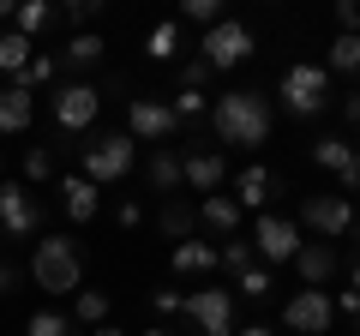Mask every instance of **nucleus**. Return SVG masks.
Instances as JSON below:
<instances>
[{
	"mask_svg": "<svg viewBox=\"0 0 360 336\" xmlns=\"http://www.w3.org/2000/svg\"><path fill=\"white\" fill-rule=\"evenodd\" d=\"M270 96L258 91H222L217 108H210V132H217L222 144H246V150H258V144L270 138Z\"/></svg>",
	"mask_w": 360,
	"mask_h": 336,
	"instance_id": "nucleus-1",
	"label": "nucleus"
},
{
	"mask_svg": "<svg viewBox=\"0 0 360 336\" xmlns=\"http://www.w3.org/2000/svg\"><path fill=\"white\" fill-rule=\"evenodd\" d=\"M30 276H37L42 295H78L84 288V259H78L72 240H37V252H30Z\"/></svg>",
	"mask_w": 360,
	"mask_h": 336,
	"instance_id": "nucleus-2",
	"label": "nucleus"
},
{
	"mask_svg": "<svg viewBox=\"0 0 360 336\" xmlns=\"http://www.w3.org/2000/svg\"><path fill=\"white\" fill-rule=\"evenodd\" d=\"M283 108L295 120H312V115H324L330 108V72L324 66H307V60H295L283 72Z\"/></svg>",
	"mask_w": 360,
	"mask_h": 336,
	"instance_id": "nucleus-3",
	"label": "nucleus"
},
{
	"mask_svg": "<svg viewBox=\"0 0 360 336\" xmlns=\"http://www.w3.org/2000/svg\"><path fill=\"white\" fill-rule=\"evenodd\" d=\"M132 150H139V144H132L127 132H108V138H90V144H84V181L96 186V193H103V186H115L120 174L132 168Z\"/></svg>",
	"mask_w": 360,
	"mask_h": 336,
	"instance_id": "nucleus-4",
	"label": "nucleus"
},
{
	"mask_svg": "<svg viewBox=\"0 0 360 336\" xmlns=\"http://www.w3.org/2000/svg\"><path fill=\"white\" fill-rule=\"evenodd\" d=\"M180 312L193 318L198 336H234V295L229 288H198V295L180 300Z\"/></svg>",
	"mask_w": 360,
	"mask_h": 336,
	"instance_id": "nucleus-5",
	"label": "nucleus"
},
{
	"mask_svg": "<svg viewBox=\"0 0 360 336\" xmlns=\"http://www.w3.org/2000/svg\"><path fill=\"white\" fill-rule=\"evenodd\" d=\"M300 222L312 234H324V240H342L354 228V205L342 193H312V198H300Z\"/></svg>",
	"mask_w": 360,
	"mask_h": 336,
	"instance_id": "nucleus-6",
	"label": "nucleus"
},
{
	"mask_svg": "<svg viewBox=\"0 0 360 336\" xmlns=\"http://www.w3.org/2000/svg\"><path fill=\"white\" fill-rule=\"evenodd\" d=\"M127 138H132V144H139V138H150V144L180 138L174 108H168V103H150V96H132V103H127Z\"/></svg>",
	"mask_w": 360,
	"mask_h": 336,
	"instance_id": "nucleus-7",
	"label": "nucleus"
},
{
	"mask_svg": "<svg viewBox=\"0 0 360 336\" xmlns=\"http://www.w3.org/2000/svg\"><path fill=\"white\" fill-rule=\"evenodd\" d=\"M96 108H103V91L96 84H60V96H54V127L60 132H90L96 127Z\"/></svg>",
	"mask_w": 360,
	"mask_h": 336,
	"instance_id": "nucleus-8",
	"label": "nucleus"
},
{
	"mask_svg": "<svg viewBox=\"0 0 360 336\" xmlns=\"http://www.w3.org/2000/svg\"><path fill=\"white\" fill-rule=\"evenodd\" d=\"M246 54H252V30H246V25L222 18V25L205 30V66H210V72H222V66H240Z\"/></svg>",
	"mask_w": 360,
	"mask_h": 336,
	"instance_id": "nucleus-9",
	"label": "nucleus"
},
{
	"mask_svg": "<svg viewBox=\"0 0 360 336\" xmlns=\"http://www.w3.org/2000/svg\"><path fill=\"white\" fill-rule=\"evenodd\" d=\"M330 318H336V306H330L324 288H300V295L283 306V324H288V330H300V336H324V330H330Z\"/></svg>",
	"mask_w": 360,
	"mask_h": 336,
	"instance_id": "nucleus-10",
	"label": "nucleus"
},
{
	"mask_svg": "<svg viewBox=\"0 0 360 336\" xmlns=\"http://www.w3.org/2000/svg\"><path fill=\"white\" fill-rule=\"evenodd\" d=\"M42 228V205L37 193H25V186H0V234L6 240H25V234Z\"/></svg>",
	"mask_w": 360,
	"mask_h": 336,
	"instance_id": "nucleus-11",
	"label": "nucleus"
},
{
	"mask_svg": "<svg viewBox=\"0 0 360 336\" xmlns=\"http://www.w3.org/2000/svg\"><path fill=\"white\" fill-rule=\"evenodd\" d=\"M252 246H258V259H264V264L295 259V252H300V222H288V217H258V222H252Z\"/></svg>",
	"mask_w": 360,
	"mask_h": 336,
	"instance_id": "nucleus-12",
	"label": "nucleus"
},
{
	"mask_svg": "<svg viewBox=\"0 0 360 336\" xmlns=\"http://www.w3.org/2000/svg\"><path fill=\"white\" fill-rule=\"evenodd\" d=\"M312 162H319V168H330L336 181H342V198L360 186V156L348 150V138H319V144H312Z\"/></svg>",
	"mask_w": 360,
	"mask_h": 336,
	"instance_id": "nucleus-13",
	"label": "nucleus"
},
{
	"mask_svg": "<svg viewBox=\"0 0 360 336\" xmlns=\"http://www.w3.org/2000/svg\"><path fill=\"white\" fill-rule=\"evenodd\" d=\"M229 181V162L210 150H186L180 156V186H193V193H217V186Z\"/></svg>",
	"mask_w": 360,
	"mask_h": 336,
	"instance_id": "nucleus-14",
	"label": "nucleus"
},
{
	"mask_svg": "<svg viewBox=\"0 0 360 336\" xmlns=\"http://www.w3.org/2000/svg\"><path fill=\"white\" fill-rule=\"evenodd\" d=\"M295 271H300V283H307V288H324V283L336 276V246H330V240L300 246V252H295Z\"/></svg>",
	"mask_w": 360,
	"mask_h": 336,
	"instance_id": "nucleus-15",
	"label": "nucleus"
},
{
	"mask_svg": "<svg viewBox=\"0 0 360 336\" xmlns=\"http://www.w3.org/2000/svg\"><path fill=\"white\" fill-rule=\"evenodd\" d=\"M37 120V96L25 84H0V132H25Z\"/></svg>",
	"mask_w": 360,
	"mask_h": 336,
	"instance_id": "nucleus-16",
	"label": "nucleus"
},
{
	"mask_svg": "<svg viewBox=\"0 0 360 336\" xmlns=\"http://www.w3.org/2000/svg\"><path fill=\"white\" fill-rule=\"evenodd\" d=\"M198 222H205L210 234H222V240H234V234H240V205H234V198H222V193H205Z\"/></svg>",
	"mask_w": 360,
	"mask_h": 336,
	"instance_id": "nucleus-17",
	"label": "nucleus"
},
{
	"mask_svg": "<svg viewBox=\"0 0 360 336\" xmlns=\"http://www.w3.org/2000/svg\"><path fill=\"white\" fill-rule=\"evenodd\" d=\"M270 186H276V174H270L264 162H246L240 174H234V205H240V210L264 205V198H270Z\"/></svg>",
	"mask_w": 360,
	"mask_h": 336,
	"instance_id": "nucleus-18",
	"label": "nucleus"
},
{
	"mask_svg": "<svg viewBox=\"0 0 360 336\" xmlns=\"http://www.w3.org/2000/svg\"><path fill=\"white\" fill-rule=\"evenodd\" d=\"M60 210L72 222H90L96 217V186H90L84 174H60Z\"/></svg>",
	"mask_w": 360,
	"mask_h": 336,
	"instance_id": "nucleus-19",
	"label": "nucleus"
},
{
	"mask_svg": "<svg viewBox=\"0 0 360 336\" xmlns=\"http://www.w3.org/2000/svg\"><path fill=\"white\" fill-rule=\"evenodd\" d=\"M210 271H217V246H205V240L174 246V276H210Z\"/></svg>",
	"mask_w": 360,
	"mask_h": 336,
	"instance_id": "nucleus-20",
	"label": "nucleus"
},
{
	"mask_svg": "<svg viewBox=\"0 0 360 336\" xmlns=\"http://www.w3.org/2000/svg\"><path fill=\"white\" fill-rule=\"evenodd\" d=\"M156 222H162V234L180 246V240H193V228H198V205H186V198H168Z\"/></svg>",
	"mask_w": 360,
	"mask_h": 336,
	"instance_id": "nucleus-21",
	"label": "nucleus"
},
{
	"mask_svg": "<svg viewBox=\"0 0 360 336\" xmlns=\"http://www.w3.org/2000/svg\"><path fill=\"white\" fill-rule=\"evenodd\" d=\"M54 18H60V13H54L49 0H18V6H13V30H18V37H42Z\"/></svg>",
	"mask_w": 360,
	"mask_h": 336,
	"instance_id": "nucleus-22",
	"label": "nucleus"
},
{
	"mask_svg": "<svg viewBox=\"0 0 360 336\" xmlns=\"http://www.w3.org/2000/svg\"><path fill=\"white\" fill-rule=\"evenodd\" d=\"M103 54H108V42L96 37V30H78V37L66 42V54H60V60H66V66H78V72H84V66H103Z\"/></svg>",
	"mask_w": 360,
	"mask_h": 336,
	"instance_id": "nucleus-23",
	"label": "nucleus"
},
{
	"mask_svg": "<svg viewBox=\"0 0 360 336\" xmlns=\"http://www.w3.org/2000/svg\"><path fill=\"white\" fill-rule=\"evenodd\" d=\"M30 60H37V42L18 37V30H6V37H0V72H13V78H18Z\"/></svg>",
	"mask_w": 360,
	"mask_h": 336,
	"instance_id": "nucleus-24",
	"label": "nucleus"
},
{
	"mask_svg": "<svg viewBox=\"0 0 360 336\" xmlns=\"http://www.w3.org/2000/svg\"><path fill=\"white\" fill-rule=\"evenodd\" d=\"M144 181H150V193H180V156L174 150H156L150 168H144Z\"/></svg>",
	"mask_w": 360,
	"mask_h": 336,
	"instance_id": "nucleus-25",
	"label": "nucleus"
},
{
	"mask_svg": "<svg viewBox=\"0 0 360 336\" xmlns=\"http://www.w3.org/2000/svg\"><path fill=\"white\" fill-rule=\"evenodd\" d=\"M103 318H108V295L78 288V295H72V324H103Z\"/></svg>",
	"mask_w": 360,
	"mask_h": 336,
	"instance_id": "nucleus-26",
	"label": "nucleus"
},
{
	"mask_svg": "<svg viewBox=\"0 0 360 336\" xmlns=\"http://www.w3.org/2000/svg\"><path fill=\"white\" fill-rule=\"evenodd\" d=\"M174 49H180V25H174V18L144 37V54H150V60H174Z\"/></svg>",
	"mask_w": 360,
	"mask_h": 336,
	"instance_id": "nucleus-27",
	"label": "nucleus"
},
{
	"mask_svg": "<svg viewBox=\"0 0 360 336\" xmlns=\"http://www.w3.org/2000/svg\"><path fill=\"white\" fill-rule=\"evenodd\" d=\"M330 72H360V37H336L330 42Z\"/></svg>",
	"mask_w": 360,
	"mask_h": 336,
	"instance_id": "nucleus-28",
	"label": "nucleus"
},
{
	"mask_svg": "<svg viewBox=\"0 0 360 336\" xmlns=\"http://www.w3.org/2000/svg\"><path fill=\"white\" fill-rule=\"evenodd\" d=\"M234 288H240L246 300H264L270 295V271H264V264H246V271L234 276Z\"/></svg>",
	"mask_w": 360,
	"mask_h": 336,
	"instance_id": "nucleus-29",
	"label": "nucleus"
},
{
	"mask_svg": "<svg viewBox=\"0 0 360 336\" xmlns=\"http://www.w3.org/2000/svg\"><path fill=\"white\" fill-rule=\"evenodd\" d=\"M25 336H78V324H72V318H60V312H37Z\"/></svg>",
	"mask_w": 360,
	"mask_h": 336,
	"instance_id": "nucleus-30",
	"label": "nucleus"
},
{
	"mask_svg": "<svg viewBox=\"0 0 360 336\" xmlns=\"http://www.w3.org/2000/svg\"><path fill=\"white\" fill-rule=\"evenodd\" d=\"M168 108H174L180 127H193V120L205 115V96H198V91H174V103H168Z\"/></svg>",
	"mask_w": 360,
	"mask_h": 336,
	"instance_id": "nucleus-31",
	"label": "nucleus"
},
{
	"mask_svg": "<svg viewBox=\"0 0 360 336\" xmlns=\"http://www.w3.org/2000/svg\"><path fill=\"white\" fill-rule=\"evenodd\" d=\"M49 78H54V60H49V54H37V60H30V66H25V72H18V78H13V84H25V91H30V96H37V84H49Z\"/></svg>",
	"mask_w": 360,
	"mask_h": 336,
	"instance_id": "nucleus-32",
	"label": "nucleus"
},
{
	"mask_svg": "<svg viewBox=\"0 0 360 336\" xmlns=\"http://www.w3.org/2000/svg\"><path fill=\"white\" fill-rule=\"evenodd\" d=\"M180 13H186V18H193V25H222V0H186V6H180Z\"/></svg>",
	"mask_w": 360,
	"mask_h": 336,
	"instance_id": "nucleus-33",
	"label": "nucleus"
},
{
	"mask_svg": "<svg viewBox=\"0 0 360 336\" xmlns=\"http://www.w3.org/2000/svg\"><path fill=\"white\" fill-rule=\"evenodd\" d=\"M217 264H222V271H229V276H240L246 264H252V252H246V240H229V246H222V252H217Z\"/></svg>",
	"mask_w": 360,
	"mask_h": 336,
	"instance_id": "nucleus-34",
	"label": "nucleus"
},
{
	"mask_svg": "<svg viewBox=\"0 0 360 336\" xmlns=\"http://www.w3.org/2000/svg\"><path fill=\"white\" fill-rule=\"evenodd\" d=\"M66 18H72L78 30H90L96 18H103V0H72V6H66Z\"/></svg>",
	"mask_w": 360,
	"mask_h": 336,
	"instance_id": "nucleus-35",
	"label": "nucleus"
},
{
	"mask_svg": "<svg viewBox=\"0 0 360 336\" xmlns=\"http://www.w3.org/2000/svg\"><path fill=\"white\" fill-rule=\"evenodd\" d=\"M210 78V66H205V54H193V60H180V91H198Z\"/></svg>",
	"mask_w": 360,
	"mask_h": 336,
	"instance_id": "nucleus-36",
	"label": "nucleus"
},
{
	"mask_svg": "<svg viewBox=\"0 0 360 336\" xmlns=\"http://www.w3.org/2000/svg\"><path fill=\"white\" fill-rule=\"evenodd\" d=\"M336 30L342 37H360V0H336Z\"/></svg>",
	"mask_w": 360,
	"mask_h": 336,
	"instance_id": "nucleus-37",
	"label": "nucleus"
},
{
	"mask_svg": "<svg viewBox=\"0 0 360 336\" xmlns=\"http://www.w3.org/2000/svg\"><path fill=\"white\" fill-rule=\"evenodd\" d=\"M49 174H54V156L42 150V144H37V150L25 156V181H49Z\"/></svg>",
	"mask_w": 360,
	"mask_h": 336,
	"instance_id": "nucleus-38",
	"label": "nucleus"
},
{
	"mask_svg": "<svg viewBox=\"0 0 360 336\" xmlns=\"http://www.w3.org/2000/svg\"><path fill=\"white\" fill-rule=\"evenodd\" d=\"M150 312H156V318H168V312H180V295H174V288H156V295H150Z\"/></svg>",
	"mask_w": 360,
	"mask_h": 336,
	"instance_id": "nucleus-39",
	"label": "nucleus"
},
{
	"mask_svg": "<svg viewBox=\"0 0 360 336\" xmlns=\"http://www.w3.org/2000/svg\"><path fill=\"white\" fill-rule=\"evenodd\" d=\"M13 276H18V271H13V259L0 252V295H13Z\"/></svg>",
	"mask_w": 360,
	"mask_h": 336,
	"instance_id": "nucleus-40",
	"label": "nucleus"
},
{
	"mask_svg": "<svg viewBox=\"0 0 360 336\" xmlns=\"http://www.w3.org/2000/svg\"><path fill=\"white\" fill-rule=\"evenodd\" d=\"M234 336H270V330H264V324H246V330H234Z\"/></svg>",
	"mask_w": 360,
	"mask_h": 336,
	"instance_id": "nucleus-41",
	"label": "nucleus"
},
{
	"mask_svg": "<svg viewBox=\"0 0 360 336\" xmlns=\"http://www.w3.org/2000/svg\"><path fill=\"white\" fill-rule=\"evenodd\" d=\"M144 336H180V330H168V324H150V330H144Z\"/></svg>",
	"mask_w": 360,
	"mask_h": 336,
	"instance_id": "nucleus-42",
	"label": "nucleus"
},
{
	"mask_svg": "<svg viewBox=\"0 0 360 336\" xmlns=\"http://www.w3.org/2000/svg\"><path fill=\"white\" fill-rule=\"evenodd\" d=\"M96 336H127V330H115V324H96Z\"/></svg>",
	"mask_w": 360,
	"mask_h": 336,
	"instance_id": "nucleus-43",
	"label": "nucleus"
},
{
	"mask_svg": "<svg viewBox=\"0 0 360 336\" xmlns=\"http://www.w3.org/2000/svg\"><path fill=\"white\" fill-rule=\"evenodd\" d=\"M348 234H354V240H360V210H354V228H348Z\"/></svg>",
	"mask_w": 360,
	"mask_h": 336,
	"instance_id": "nucleus-44",
	"label": "nucleus"
},
{
	"mask_svg": "<svg viewBox=\"0 0 360 336\" xmlns=\"http://www.w3.org/2000/svg\"><path fill=\"white\" fill-rule=\"evenodd\" d=\"M354 295H360V264H354Z\"/></svg>",
	"mask_w": 360,
	"mask_h": 336,
	"instance_id": "nucleus-45",
	"label": "nucleus"
},
{
	"mask_svg": "<svg viewBox=\"0 0 360 336\" xmlns=\"http://www.w3.org/2000/svg\"><path fill=\"white\" fill-rule=\"evenodd\" d=\"M354 330H360V318H354Z\"/></svg>",
	"mask_w": 360,
	"mask_h": 336,
	"instance_id": "nucleus-46",
	"label": "nucleus"
},
{
	"mask_svg": "<svg viewBox=\"0 0 360 336\" xmlns=\"http://www.w3.org/2000/svg\"><path fill=\"white\" fill-rule=\"evenodd\" d=\"M0 162H6V156H0Z\"/></svg>",
	"mask_w": 360,
	"mask_h": 336,
	"instance_id": "nucleus-47",
	"label": "nucleus"
}]
</instances>
